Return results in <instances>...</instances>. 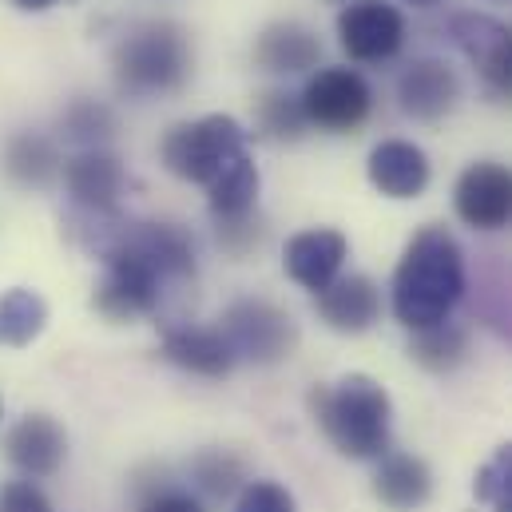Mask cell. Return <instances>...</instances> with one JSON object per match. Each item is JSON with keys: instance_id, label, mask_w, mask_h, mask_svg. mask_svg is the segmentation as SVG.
I'll return each instance as SVG.
<instances>
[{"instance_id": "cell-21", "label": "cell", "mask_w": 512, "mask_h": 512, "mask_svg": "<svg viewBox=\"0 0 512 512\" xmlns=\"http://www.w3.org/2000/svg\"><path fill=\"white\" fill-rule=\"evenodd\" d=\"M4 171L20 187H48L60 175V151L44 135H16L4 151Z\"/></svg>"}, {"instance_id": "cell-31", "label": "cell", "mask_w": 512, "mask_h": 512, "mask_svg": "<svg viewBox=\"0 0 512 512\" xmlns=\"http://www.w3.org/2000/svg\"><path fill=\"white\" fill-rule=\"evenodd\" d=\"M16 8H24V12H44V8H52L56 0H12Z\"/></svg>"}, {"instance_id": "cell-16", "label": "cell", "mask_w": 512, "mask_h": 512, "mask_svg": "<svg viewBox=\"0 0 512 512\" xmlns=\"http://www.w3.org/2000/svg\"><path fill=\"white\" fill-rule=\"evenodd\" d=\"M163 358L187 374H199V378H227L239 362L227 334L203 330V326H171L163 334Z\"/></svg>"}, {"instance_id": "cell-9", "label": "cell", "mask_w": 512, "mask_h": 512, "mask_svg": "<svg viewBox=\"0 0 512 512\" xmlns=\"http://www.w3.org/2000/svg\"><path fill=\"white\" fill-rule=\"evenodd\" d=\"M338 40L350 60L382 64L405 44V16L382 0H354L338 12Z\"/></svg>"}, {"instance_id": "cell-32", "label": "cell", "mask_w": 512, "mask_h": 512, "mask_svg": "<svg viewBox=\"0 0 512 512\" xmlns=\"http://www.w3.org/2000/svg\"><path fill=\"white\" fill-rule=\"evenodd\" d=\"M409 4H417V8H429V4H437V0H409Z\"/></svg>"}, {"instance_id": "cell-3", "label": "cell", "mask_w": 512, "mask_h": 512, "mask_svg": "<svg viewBox=\"0 0 512 512\" xmlns=\"http://www.w3.org/2000/svg\"><path fill=\"white\" fill-rule=\"evenodd\" d=\"M116 84L128 96H167L191 76V44L179 24L147 20L116 44Z\"/></svg>"}, {"instance_id": "cell-15", "label": "cell", "mask_w": 512, "mask_h": 512, "mask_svg": "<svg viewBox=\"0 0 512 512\" xmlns=\"http://www.w3.org/2000/svg\"><path fill=\"white\" fill-rule=\"evenodd\" d=\"M318 314L338 334H362V330H370L382 318V290L366 274L334 278L318 294Z\"/></svg>"}, {"instance_id": "cell-6", "label": "cell", "mask_w": 512, "mask_h": 512, "mask_svg": "<svg viewBox=\"0 0 512 512\" xmlns=\"http://www.w3.org/2000/svg\"><path fill=\"white\" fill-rule=\"evenodd\" d=\"M223 334H227L235 358H247L255 366H274V362L290 358L298 346L294 318L258 298H243L223 314Z\"/></svg>"}, {"instance_id": "cell-14", "label": "cell", "mask_w": 512, "mask_h": 512, "mask_svg": "<svg viewBox=\"0 0 512 512\" xmlns=\"http://www.w3.org/2000/svg\"><path fill=\"white\" fill-rule=\"evenodd\" d=\"M346 251H350V243H346L342 231L318 227V231L294 235V239L286 243V258H282V262H286V274H290L298 286L322 294V290L338 278V270H342V262H346Z\"/></svg>"}, {"instance_id": "cell-2", "label": "cell", "mask_w": 512, "mask_h": 512, "mask_svg": "<svg viewBox=\"0 0 512 512\" xmlns=\"http://www.w3.org/2000/svg\"><path fill=\"white\" fill-rule=\"evenodd\" d=\"M314 417L322 425V433L330 437V445L346 457H382L389 449V393L366 374H350L342 382L322 385L310 393Z\"/></svg>"}, {"instance_id": "cell-23", "label": "cell", "mask_w": 512, "mask_h": 512, "mask_svg": "<svg viewBox=\"0 0 512 512\" xmlns=\"http://www.w3.org/2000/svg\"><path fill=\"white\" fill-rule=\"evenodd\" d=\"M469 354V338L461 326L453 322H441V326H429V330H413V342H409V358L433 374H449L465 362Z\"/></svg>"}, {"instance_id": "cell-30", "label": "cell", "mask_w": 512, "mask_h": 512, "mask_svg": "<svg viewBox=\"0 0 512 512\" xmlns=\"http://www.w3.org/2000/svg\"><path fill=\"white\" fill-rule=\"evenodd\" d=\"M143 512H203V509L183 489H155V493L143 497Z\"/></svg>"}, {"instance_id": "cell-4", "label": "cell", "mask_w": 512, "mask_h": 512, "mask_svg": "<svg viewBox=\"0 0 512 512\" xmlns=\"http://www.w3.org/2000/svg\"><path fill=\"white\" fill-rule=\"evenodd\" d=\"M247 155V135L231 116H203L195 124H179L163 139V163L187 183L211 187L231 163Z\"/></svg>"}, {"instance_id": "cell-5", "label": "cell", "mask_w": 512, "mask_h": 512, "mask_svg": "<svg viewBox=\"0 0 512 512\" xmlns=\"http://www.w3.org/2000/svg\"><path fill=\"white\" fill-rule=\"evenodd\" d=\"M104 262H108V274L96 286V310L104 318L131 322V318H143L159 306V286L167 278L131 243L124 227L112 235V243H104Z\"/></svg>"}, {"instance_id": "cell-17", "label": "cell", "mask_w": 512, "mask_h": 512, "mask_svg": "<svg viewBox=\"0 0 512 512\" xmlns=\"http://www.w3.org/2000/svg\"><path fill=\"white\" fill-rule=\"evenodd\" d=\"M370 183L389 199H417L429 187V159L409 139H385L370 151Z\"/></svg>"}, {"instance_id": "cell-28", "label": "cell", "mask_w": 512, "mask_h": 512, "mask_svg": "<svg viewBox=\"0 0 512 512\" xmlns=\"http://www.w3.org/2000/svg\"><path fill=\"white\" fill-rule=\"evenodd\" d=\"M235 512H294V497L274 481H251Z\"/></svg>"}, {"instance_id": "cell-1", "label": "cell", "mask_w": 512, "mask_h": 512, "mask_svg": "<svg viewBox=\"0 0 512 512\" xmlns=\"http://www.w3.org/2000/svg\"><path fill=\"white\" fill-rule=\"evenodd\" d=\"M465 294V255L445 227H425L409 239L393 270V314L405 330L441 326Z\"/></svg>"}, {"instance_id": "cell-29", "label": "cell", "mask_w": 512, "mask_h": 512, "mask_svg": "<svg viewBox=\"0 0 512 512\" xmlns=\"http://www.w3.org/2000/svg\"><path fill=\"white\" fill-rule=\"evenodd\" d=\"M0 512H52V505L32 481H8L0 485Z\"/></svg>"}, {"instance_id": "cell-12", "label": "cell", "mask_w": 512, "mask_h": 512, "mask_svg": "<svg viewBox=\"0 0 512 512\" xmlns=\"http://www.w3.org/2000/svg\"><path fill=\"white\" fill-rule=\"evenodd\" d=\"M64 453H68V437L44 413L20 417L4 437V457L12 461V469H20L24 477H36V481L52 477L64 465Z\"/></svg>"}, {"instance_id": "cell-7", "label": "cell", "mask_w": 512, "mask_h": 512, "mask_svg": "<svg viewBox=\"0 0 512 512\" xmlns=\"http://www.w3.org/2000/svg\"><path fill=\"white\" fill-rule=\"evenodd\" d=\"M298 100H302L306 120L326 131L362 128L374 108V92L362 80V72H354V68H322L318 76H310V84Z\"/></svg>"}, {"instance_id": "cell-26", "label": "cell", "mask_w": 512, "mask_h": 512, "mask_svg": "<svg viewBox=\"0 0 512 512\" xmlns=\"http://www.w3.org/2000/svg\"><path fill=\"white\" fill-rule=\"evenodd\" d=\"M258 124L266 135L274 139H298L302 131L310 128L306 112H302V100L298 96H286V92H266L258 100Z\"/></svg>"}, {"instance_id": "cell-25", "label": "cell", "mask_w": 512, "mask_h": 512, "mask_svg": "<svg viewBox=\"0 0 512 512\" xmlns=\"http://www.w3.org/2000/svg\"><path fill=\"white\" fill-rule=\"evenodd\" d=\"M473 493L477 501L493 505V512H512V441L501 445L477 473L473 481Z\"/></svg>"}, {"instance_id": "cell-19", "label": "cell", "mask_w": 512, "mask_h": 512, "mask_svg": "<svg viewBox=\"0 0 512 512\" xmlns=\"http://www.w3.org/2000/svg\"><path fill=\"white\" fill-rule=\"evenodd\" d=\"M374 493L393 512L421 509L433 493V477H429L425 461H417L409 453H389L382 469H378V477H374Z\"/></svg>"}, {"instance_id": "cell-8", "label": "cell", "mask_w": 512, "mask_h": 512, "mask_svg": "<svg viewBox=\"0 0 512 512\" xmlns=\"http://www.w3.org/2000/svg\"><path fill=\"white\" fill-rule=\"evenodd\" d=\"M449 36L457 40V48L473 60V68L485 76L489 92L512 104V28L485 16V12H461L449 24Z\"/></svg>"}, {"instance_id": "cell-22", "label": "cell", "mask_w": 512, "mask_h": 512, "mask_svg": "<svg viewBox=\"0 0 512 512\" xmlns=\"http://www.w3.org/2000/svg\"><path fill=\"white\" fill-rule=\"evenodd\" d=\"M48 326V306L40 294L16 286L8 294H0V346H28L32 338H40V330Z\"/></svg>"}, {"instance_id": "cell-20", "label": "cell", "mask_w": 512, "mask_h": 512, "mask_svg": "<svg viewBox=\"0 0 512 512\" xmlns=\"http://www.w3.org/2000/svg\"><path fill=\"white\" fill-rule=\"evenodd\" d=\"M207 191H211V215L219 223L251 219L258 203V167L251 163V155H243L239 163H231Z\"/></svg>"}, {"instance_id": "cell-13", "label": "cell", "mask_w": 512, "mask_h": 512, "mask_svg": "<svg viewBox=\"0 0 512 512\" xmlns=\"http://www.w3.org/2000/svg\"><path fill=\"white\" fill-rule=\"evenodd\" d=\"M124 183H128V175H124L120 159L108 155V151H100V147L64 163V187H68V195L84 211H92V215H112L116 203H120V195H124Z\"/></svg>"}, {"instance_id": "cell-27", "label": "cell", "mask_w": 512, "mask_h": 512, "mask_svg": "<svg viewBox=\"0 0 512 512\" xmlns=\"http://www.w3.org/2000/svg\"><path fill=\"white\" fill-rule=\"evenodd\" d=\"M191 477H195V485H203L207 493L227 497V493H235V485L243 481V465H239L235 457L219 453V449H207V453H199V457H195Z\"/></svg>"}, {"instance_id": "cell-24", "label": "cell", "mask_w": 512, "mask_h": 512, "mask_svg": "<svg viewBox=\"0 0 512 512\" xmlns=\"http://www.w3.org/2000/svg\"><path fill=\"white\" fill-rule=\"evenodd\" d=\"M64 135L72 143H84L88 151H96L100 143H108L116 135V116L108 104H96V100H76L68 112H64Z\"/></svg>"}, {"instance_id": "cell-18", "label": "cell", "mask_w": 512, "mask_h": 512, "mask_svg": "<svg viewBox=\"0 0 512 512\" xmlns=\"http://www.w3.org/2000/svg\"><path fill=\"white\" fill-rule=\"evenodd\" d=\"M318 60H322V40L306 24H294V20L270 24L255 44V64L266 72H278V76L310 72V68H318Z\"/></svg>"}, {"instance_id": "cell-11", "label": "cell", "mask_w": 512, "mask_h": 512, "mask_svg": "<svg viewBox=\"0 0 512 512\" xmlns=\"http://www.w3.org/2000/svg\"><path fill=\"white\" fill-rule=\"evenodd\" d=\"M457 100H461V80L445 60L425 56V60H413L397 76V104L405 116H413L421 124L449 116L457 108Z\"/></svg>"}, {"instance_id": "cell-10", "label": "cell", "mask_w": 512, "mask_h": 512, "mask_svg": "<svg viewBox=\"0 0 512 512\" xmlns=\"http://www.w3.org/2000/svg\"><path fill=\"white\" fill-rule=\"evenodd\" d=\"M453 207L461 223L477 231H501L512 223V171L505 163H473L461 171Z\"/></svg>"}]
</instances>
